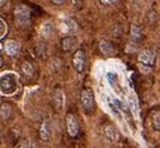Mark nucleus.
Returning a JSON list of instances; mask_svg holds the SVG:
<instances>
[{
    "mask_svg": "<svg viewBox=\"0 0 160 148\" xmlns=\"http://www.w3.org/2000/svg\"><path fill=\"white\" fill-rule=\"evenodd\" d=\"M105 136L109 139L110 142H118L119 140V132H118V130L114 127V126H106L105 127Z\"/></svg>",
    "mask_w": 160,
    "mask_h": 148,
    "instance_id": "obj_9",
    "label": "nucleus"
},
{
    "mask_svg": "<svg viewBox=\"0 0 160 148\" xmlns=\"http://www.w3.org/2000/svg\"><path fill=\"white\" fill-rule=\"evenodd\" d=\"M49 136H50V122L45 119L41 123V127H40V138H41L42 142H48Z\"/></svg>",
    "mask_w": 160,
    "mask_h": 148,
    "instance_id": "obj_8",
    "label": "nucleus"
},
{
    "mask_svg": "<svg viewBox=\"0 0 160 148\" xmlns=\"http://www.w3.org/2000/svg\"><path fill=\"white\" fill-rule=\"evenodd\" d=\"M99 50L103 53V54H106V56H109V54H111L113 53V45L107 41V40H101L99 41Z\"/></svg>",
    "mask_w": 160,
    "mask_h": 148,
    "instance_id": "obj_12",
    "label": "nucleus"
},
{
    "mask_svg": "<svg viewBox=\"0 0 160 148\" xmlns=\"http://www.w3.org/2000/svg\"><path fill=\"white\" fill-rule=\"evenodd\" d=\"M81 103L85 110L87 111L93 110V107L95 105V99H94V93L90 89H83L81 91Z\"/></svg>",
    "mask_w": 160,
    "mask_h": 148,
    "instance_id": "obj_3",
    "label": "nucleus"
},
{
    "mask_svg": "<svg viewBox=\"0 0 160 148\" xmlns=\"http://www.w3.org/2000/svg\"><path fill=\"white\" fill-rule=\"evenodd\" d=\"M4 49H6L8 56H16L20 52V44L15 41V40H8L6 45H4Z\"/></svg>",
    "mask_w": 160,
    "mask_h": 148,
    "instance_id": "obj_7",
    "label": "nucleus"
},
{
    "mask_svg": "<svg viewBox=\"0 0 160 148\" xmlns=\"http://www.w3.org/2000/svg\"><path fill=\"white\" fill-rule=\"evenodd\" d=\"M13 16H15V21L17 25H21V26L26 25L30 19V10L26 6H24V4H20V6L16 7Z\"/></svg>",
    "mask_w": 160,
    "mask_h": 148,
    "instance_id": "obj_2",
    "label": "nucleus"
},
{
    "mask_svg": "<svg viewBox=\"0 0 160 148\" xmlns=\"http://www.w3.org/2000/svg\"><path fill=\"white\" fill-rule=\"evenodd\" d=\"M6 2H7V0H0V6H2V4H4Z\"/></svg>",
    "mask_w": 160,
    "mask_h": 148,
    "instance_id": "obj_24",
    "label": "nucleus"
},
{
    "mask_svg": "<svg viewBox=\"0 0 160 148\" xmlns=\"http://www.w3.org/2000/svg\"><path fill=\"white\" fill-rule=\"evenodd\" d=\"M21 70H23V73H24L25 75H28V77H30V75L33 74V66H32V64H30V62H28V61L23 62V65H21Z\"/></svg>",
    "mask_w": 160,
    "mask_h": 148,
    "instance_id": "obj_16",
    "label": "nucleus"
},
{
    "mask_svg": "<svg viewBox=\"0 0 160 148\" xmlns=\"http://www.w3.org/2000/svg\"><path fill=\"white\" fill-rule=\"evenodd\" d=\"M0 103H2V98H0Z\"/></svg>",
    "mask_w": 160,
    "mask_h": 148,
    "instance_id": "obj_25",
    "label": "nucleus"
},
{
    "mask_svg": "<svg viewBox=\"0 0 160 148\" xmlns=\"http://www.w3.org/2000/svg\"><path fill=\"white\" fill-rule=\"evenodd\" d=\"M152 127L155 131H160V111H156L152 115Z\"/></svg>",
    "mask_w": 160,
    "mask_h": 148,
    "instance_id": "obj_17",
    "label": "nucleus"
},
{
    "mask_svg": "<svg viewBox=\"0 0 160 148\" xmlns=\"http://www.w3.org/2000/svg\"><path fill=\"white\" fill-rule=\"evenodd\" d=\"M140 37H142L140 28L136 24H132V26H131V38L134 40V41H138Z\"/></svg>",
    "mask_w": 160,
    "mask_h": 148,
    "instance_id": "obj_15",
    "label": "nucleus"
},
{
    "mask_svg": "<svg viewBox=\"0 0 160 148\" xmlns=\"http://www.w3.org/2000/svg\"><path fill=\"white\" fill-rule=\"evenodd\" d=\"M6 30H7V26L4 24V21L0 19V37H3V36L6 34Z\"/></svg>",
    "mask_w": 160,
    "mask_h": 148,
    "instance_id": "obj_18",
    "label": "nucleus"
},
{
    "mask_svg": "<svg viewBox=\"0 0 160 148\" xmlns=\"http://www.w3.org/2000/svg\"><path fill=\"white\" fill-rule=\"evenodd\" d=\"M102 4H106V6H110V4H114L117 3V0H101Z\"/></svg>",
    "mask_w": 160,
    "mask_h": 148,
    "instance_id": "obj_20",
    "label": "nucleus"
},
{
    "mask_svg": "<svg viewBox=\"0 0 160 148\" xmlns=\"http://www.w3.org/2000/svg\"><path fill=\"white\" fill-rule=\"evenodd\" d=\"M53 4H62L64 3V0H52Z\"/></svg>",
    "mask_w": 160,
    "mask_h": 148,
    "instance_id": "obj_22",
    "label": "nucleus"
},
{
    "mask_svg": "<svg viewBox=\"0 0 160 148\" xmlns=\"http://www.w3.org/2000/svg\"><path fill=\"white\" fill-rule=\"evenodd\" d=\"M11 113H12V109H11V106L8 105V103H3V105H0V116H2L3 119L10 118Z\"/></svg>",
    "mask_w": 160,
    "mask_h": 148,
    "instance_id": "obj_13",
    "label": "nucleus"
},
{
    "mask_svg": "<svg viewBox=\"0 0 160 148\" xmlns=\"http://www.w3.org/2000/svg\"><path fill=\"white\" fill-rule=\"evenodd\" d=\"M64 93H62L61 89H56L54 91H53V103H54V107L57 110H61L62 106H64Z\"/></svg>",
    "mask_w": 160,
    "mask_h": 148,
    "instance_id": "obj_10",
    "label": "nucleus"
},
{
    "mask_svg": "<svg viewBox=\"0 0 160 148\" xmlns=\"http://www.w3.org/2000/svg\"><path fill=\"white\" fill-rule=\"evenodd\" d=\"M0 138H2V132H0Z\"/></svg>",
    "mask_w": 160,
    "mask_h": 148,
    "instance_id": "obj_26",
    "label": "nucleus"
},
{
    "mask_svg": "<svg viewBox=\"0 0 160 148\" xmlns=\"http://www.w3.org/2000/svg\"><path fill=\"white\" fill-rule=\"evenodd\" d=\"M52 30H53V25L49 21H46V23H44L41 25V36H44V37H49L52 34Z\"/></svg>",
    "mask_w": 160,
    "mask_h": 148,
    "instance_id": "obj_14",
    "label": "nucleus"
},
{
    "mask_svg": "<svg viewBox=\"0 0 160 148\" xmlns=\"http://www.w3.org/2000/svg\"><path fill=\"white\" fill-rule=\"evenodd\" d=\"M155 58H156V53H155L152 49H143L139 56H138V60L142 65H147L151 66L155 62Z\"/></svg>",
    "mask_w": 160,
    "mask_h": 148,
    "instance_id": "obj_6",
    "label": "nucleus"
},
{
    "mask_svg": "<svg viewBox=\"0 0 160 148\" xmlns=\"http://www.w3.org/2000/svg\"><path fill=\"white\" fill-rule=\"evenodd\" d=\"M73 66L75 71H78V73H82L83 69H85V64H86V56H85V52L82 50V49H78V50H75V53L73 54Z\"/></svg>",
    "mask_w": 160,
    "mask_h": 148,
    "instance_id": "obj_4",
    "label": "nucleus"
},
{
    "mask_svg": "<svg viewBox=\"0 0 160 148\" xmlns=\"http://www.w3.org/2000/svg\"><path fill=\"white\" fill-rule=\"evenodd\" d=\"M74 45H75V38L73 36H66L61 41V48L64 52H70L74 48Z\"/></svg>",
    "mask_w": 160,
    "mask_h": 148,
    "instance_id": "obj_11",
    "label": "nucleus"
},
{
    "mask_svg": "<svg viewBox=\"0 0 160 148\" xmlns=\"http://www.w3.org/2000/svg\"><path fill=\"white\" fill-rule=\"evenodd\" d=\"M16 90V75L13 73H3L0 75V91L3 94H12Z\"/></svg>",
    "mask_w": 160,
    "mask_h": 148,
    "instance_id": "obj_1",
    "label": "nucleus"
},
{
    "mask_svg": "<svg viewBox=\"0 0 160 148\" xmlns=\"http://www.w3.org/2000/svg\"><path fill=\"white\" fill-rule=\"evenodd\" d=\"M113 103H115V105H117V107H118V109L124 110V106L122 105V102H121V101H118V99H115V98H114V99H113Z\"/></svg>",
    "mask_w": 160,
    "mask_h": 148,
    "instance_id": "obj_19",
    "label": "nucleus"
},
{
    "mask_svg": "<svg viewBox=\"0 0 160 148\" xmlns=\"http://www.w3.org/2000/svg\"><path fill=\"white\" fill-rule=\"evenodd\" d=\"M66 130H68V134L72 138H75L78 135L79 124H78V120L74 116V114L69 113L68 115H66Z\"/></svg>",
    "mask_w": 160,
    "mask_h": 148,
    "instance_id": "obj_5",
    "label": "nucleus"
},
{
    "mask_svg": "<svg viewBox=\"0 0 160 148\" xmlns=\"http://www.w3.org/2000/svg\"><path fill=\"white\" fill-rule=\"evenodd\" d=\"M19 147H29V142L28 140H23L19 143Z\"/></svg>",
    "mask_w": 160,
    "mask_h": 148,
    "instance_id": "obj_21",
    "label": "nucleus"
},
{
    "mask_svg": "<svg viewBox=\"0 0 160 148\" xmlns=\"http://www.w3.org/2000/svg\"><path fill=\"white\" fill-rule=\"evenodd\" d=\"M2 66H3V58L0 57V68H2Z\"/></svg>",
    "mask_w": 160,
    "mask_h": 148,
    "instance_id": "obj_23",
    "label": "nucleus"
}]
</instances>
